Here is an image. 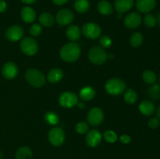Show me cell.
<instances>
[{"instance_id":"obj_1","label":"cell","mask_w":160,"mask_h":159,"mask_svg":"<svg viewBox=\"0 0 160 159\" xmlns=\"http://www.w3.org/2000/svg\"><path fill=\"white\" fill-rule=\"evenodd\" d=\"M81 52V48L78 44L70 42L62 47L59 51V55L64 62H73L79 59Z\"/></svg>"},{"instance_id":"obj_2","label":"cell","mask_w":160,"mask_h":159,"mask_svg":"<svg viewBox=\"0 0 160 159\" xmlns=\"http://www.w3.org/2000/svg\"><path fill=\"white\" fill-rule=\"evenodd\" d=\"M25 78L28 84L33 87L39 88L45 84V76L40 70L36 69H29L25 73Z\"/></svg>"},{"instance_id":"obj_3","label":"cell","mask_w":160,"mask_h":159,"mask_svg":"<svg viewBox=\"0 0 160 159\" xmlns=\"http://www.w3.org/2000/svg\"><path fill=\"white\" fill-rule=\"evenodd\" d=\"M106 92L111 95H120L126 90V84L120 78H112L105 85Z\"/></svg>"},{"instance_id":"obj_4","label":"cell","mask_w":160,"mask_h":159,"mask_svg":"<svg viewBox=\"0 0 160 159\" xmlns=\"http://www.w3.org/2000/svg\"><path fill=\"white\" fill-rule=\"evenodd\" d=\"M108 55L106 54L104 48L102 47L94 46L91 48L88 51V59L92 63L95 65H102L108 59Z\"/></svg>"},{"instance_id":"obj_5","label":"cell","mask_w":160,"mask_h":159,"mask_svg":"<svg viewBox=\"0 0 160 159\" xmlns=\"http://www.w3.org/2000/svg\"><path fill=\"white\" fill-rule=\"evenodd\" d=\"M20 49L26 55L32 56L38 52V45L36 41L31 37H23L20 42Z\"/></svg>"},{"instance_id":"obj_6","label":"cell","mask_w":160,"mask_h":159,"mask_svg":"<svg viewBox=\"0 0 160 159\" xmlns=\"http://www.w3.org/2000/svg\"><path fill=\"white\" fill-rule=\"evenodd\" d=\"M48 138L52 145L59 147L65 141V132L62 128L54 127L48 132Z\"/></svg>"},{"instance_id":"obj_7","label":"cell","mask_w":160,"mask_h":159,"mask_svg":"<svg viewBox=\"0 0 160 159\" xmlns=\"http://www.w3.org/2000/svg\"><path fill=\"white\" fill-rule=\"evenodd\" d=\"M59 103L62 107L70 108L78 104V97L73 92L65 91L59 95Z\"/></svg>"},{"instance_id":"obj_8","label":"cell","mask_w":160,"mask_h":159,"mask_svg":"<svg viewBox=\"0 0 160 159\" xmlns=\"http://www.w3.org/2000/svg\"><path fill=\"white\" fill-rule=\"evenodd\" d=\"M82 32L87 38L97 39L101 36L102 29L97 23L88 22L83 26Z\"/></svg>"},{"instance_id":"obj_9","label":"cell","mask_w":160,"mask_h":159,"mask_svg":"<svg viewBox=\"0 0 160 159\" xmlns=\"http://www.w3.org/2000/svg\"><path fill=\"white\" fill-rule=\"evenodd\" d=\"M88 123L93 126H99L104 119L102 110L98 107L92 108L88 113Z\"/></svg>"},{"instance_id":"obj_10","label":"cell","mask_w":160,"mask_h":159,"mask_svg":"<svg viewBox=\"0 0 160 159\" xmlns=\"http://www.w3.org/2000/svg\"><path fill=\"white\" fill-rule=\"evenodd\" d=\"M74 19V14L70 9H62L59 10L56 13V20L58 24L61 26H66L70 24Z\"/></svg>"},{"instance_id":"obj_11","label":"cell","mask_w":160,"mask_h":159,"mask_svg":"<svg viewBox=\"0 0 160 159\" xmlns=\"http://www.w3.org/2000/svg\"><path fill=\"white\" fill-rule=\"evenodd\" d=\"M23 34H24V31L22 26H18V25H13V26H9L6 30V37L10 41L15 42L20 40L23 37Z\"/></svg>"},{"instance_id":"obj_12","label":"cell","mask_w":160,"mask_h":159,"mask_svg":"<svg viewBox=\"0 0 160 159\" xmlns=\"http://www.w3.org/2000/svg\"><path fill=\"white\" fill-rule=\"evenodd\" d=\"M142 21V17L139 13L135 12H130L124 17L123 23L124 25L129 29H135L138 27Z\"/></svg>"},{"instance_id":"obj_13","label":"cell","mask_w":160,"mask_h":159,"mask_svg":"<svg viewBox=\"0 0 160 159\" xmlns=\"http://www.w3.org/2000/svg\"><path fill=\"white\" fill-rule=\"evenodd\" d=\"M102 134L97 129H92L86 136V143L90 147H96L102 141Z\"/></svg>"},{"instance_id":"obj_14","label":"cell","mask_w":160,"mask_h":159,"mask_svg":"<svg viewBox=\"0 0 160 159\" xmlns=\"http://www.w3.org/2000/svg\"><path fill=\"white\" fill-rule=\"evenodd\" d=\"M2 74L6 80H12L18 74V67L14 62H6L2 67Z\"/></svg>"},{"instance_id":"obj_15","label":"cell","mask_w":160,"mask_h":159,"mask_svg":"<svg viewBox=\"0 0 160 159\" xmlns=\"http://www.w3.org/2000/svg\"><path fill=\"white\" fill-rule=\"evenodd\" d=\"M156 0H136V8L142 13H148L155 9Z\"/></svg>"},{"instance_id":"obj_16","label":"cell","mask_w":160,"mask_h":159,"mask_svg":"<svg viewBox=\"0 0 160 159\" xmlns=\"http://www.w3.org/2000/svg\"><path fill=\"white\" fill-rule=\"evenodd\" d=\"M134 0H115L114 8L117 12L123 13L129 11L134 6Z\"/></svg>"},{"instance_id":"obj_17","label":"cell","mask_w":160,"mask_h":159,"mask_svg":"<svg viewBox=\"0 0 160 159\" xmlns=\"http://www.w3.org/2000/svg\"><path fill=\"white\" fill-rule=\"evenodd\" d=\"M20 17L22 20L27 23H31L35 20L36 12L34 9L30 6H24L21 9L20 12Z\"/></svg>"},{"instance_id":"obj_18","label":"cell","mask_w":160,"mask_h":159,"mask_svg":"<svg viewBox=\"0 0 160 159\" xmlns=\"http://www.w3.org/2000/svg\"><path fill=\"white\" fill-rule=\"evenodd\" d=\"M139 111L144 115L150 116L154 114L155 111H156V107L152 101L145 100V101H142L139 104Z\"/></svg>"},{"instance_id":"obj_19","label":"cell","mask_w":160,"mask_h":159,"mask_svg":"<svg viewBox=\"0 0 160 159\" xmlns=\"http://www.w3.org/2000/svg\"><path fill=\"white\" fill-rule=\"evenodd\" d=\"M97 9L102 15L104 16L110 15L113 11V8L111 3L106 0H101L98 2L97 5Z\"/></svg>"},{"instance_id":"obj_20","label":"cell","mask_w":160,"mask_h":159,"mask_svg":"<svg viewBox=\"0 0 160 159\" xmlns=\"http://www.w3.org/2000/svg\"><path fill=\"white\" fill-rule=\"evenodd\" d=\"M63 76V73L60 69L55 68L50 70L47 74V80L48 82L52 83V84H55L59 81H60L62 79Z\"/></svg>"},{"instance_id":"obj_21","label":"cell","mask_w":160,"mask_h":159,"mask_svg":"<svg viewBox=\"0 0 160 159\" xmlns=\"http://www.w3.org/2000/svg\"><path fill=\"white\" fill-rule=\"evenodd\" d=\"M95 96V90L90 86L84 87L80 90V98L83 101H88L93 99Z\"/></svg>"},{"instance_id":"obj_22","label":"cell","mask_w":160,"mask_h":159,"mask_svg":"<svg viewBox=\"0 0 160 159\" xmlns=\"http://www.w3.org/2000/svg\"><path fill=\"white\" fill-rule=\"evenodd\" d=\"M66 35L69 40L72 41H76L81 37V31L76 25H71L66 31Z\"/></svg>"},{"instance_id":"obj_23","label":"cell","mask_w":160,"mask_h":159,"mask_svg":"<svg viewBox=\"0 0 160 159\" xmlns=\"http://www.w3.org/2000/svg\"><path fill=\"white\" fill-rule=\"evenodd\" d=\"M39 23L41 25L46 27L52 26L55 23V18L49 12H42L38 17Z\"/></svg>"},{"instance_id":"obj_24","label":"cell","mask_w":160,"mask_h":159,"mask_svg":"<svg viewBox=\"0 0 160 159\" xmlns=\"http://www.w3.org/2000/svg\"><path fill=\"white\" fill-rule=\"evenodd\" d=\"M32 151L28 147H21L16 152V159H32Z\"/></svg>"},{"instance_id":"obj_25","label":"cell","mask_w":160,"mask_h":159,"mask_svg":"<svg viewBox=\"0 0 160 159\" xmlns=\"http://www.w3.org/2000/svg\"><path fill=\"white\" fill-rule=\"evenodd\" d=\"M74 9L79 13H84L90 9V2L89 0H76Z\"/></svg>"},{"instance_id":"obj_26","label":"cell","mask_w":160,"mask_h":159,"mask_svg":"<svg viewBox=\"0 0 160 159\" xmlns=\"http://www.w3.org/2000/svg\"><path fill=\"white\" fill-rule=\"evenodd\" d=\"M142 80L147 84H151L152 85V84L156 83L157 76L152 70H145L142 73Z\"/></svg>"},{"instance_id":"obj_27","label":"cell","mask_w":160,"mask_h":159,"mask_svg":"<svg viewBox=\"0 0 160 159\" xmlns=\"http://www.w3.org/2000/svg\"><path fill=\"white\" fill-rule=\"evenodd\" d=\"M45 120L48 124L51 125V126H56V125L59 124V115L54 112H46L45 115Z\"/></svg>"},{"instance_id":"obj_28","label":"cell","mask_w":160,"mask_h":159,"mask_svg":"<svg viewBox=\"0 0 160 159\" xmlns=\"http://www.w3.org/2000/svg\"><path fill=\"white\" fill-rule=\"evenodd\" d=\"M124 101H126L128 104H133L137 101L138 100V94L136 91L133 89H128L126 92L124 93Z\"/></svg>"},{"instance_id":"obj_29","label":"cell","mask_w":160,"mask_h":159,"mask_svg":"<svg viewBox=\"0 0 160 159\" xmlns=\"http://www.w3.org/2000/svg\"><path fill=\"white\" fill-rule=\"evenodd\" d=\"M130 43L134 48H138L143 43V36L140 32H135L131 35Z\"/></svg>"},{"instance_id":"obj_30","label":"cell","mask_w":160,"mask_h":159,"mask_svg":"<svg viewBox=\"0 0 160 159\" xmlns=\"http://www.w3.org/2000/svg\"><path fill=\"white\" fill-rule=\"evenodd\" d=\"M148 93L152 99L157 101L160 98V86L156 84H152V86L148 87Z\"/></svg>"},{"instance_id":"obj_31","label":"cell","mask_w":160,"mask_h":159,"mask_svg":"<svg viewBox=\"0 0 160 159\" xmlns=\"http://www.w3.org/2000/svg\"><path fill=\"white\" fill-rule=\"evenodd\" d=\"M144 24L147 27H154L157 23H156V18L154 15L150 13H147L145 17H144Z\"/></svg>"},{"instance_id":"obj_32","label":"cell","mask_w":160,"mask_h":159,"mask_svg":"<svg viewBox=\"0 0 160 159\" xmlns=\"http://www.w3.org/2000/svg\"><path fill=\"white\" fill-rule=\"evenodd\" d=\"M104 138L108 143H113L117 140V135L114 131L107 130L104 132Z\"/></svg>"},{"instance_id":"obj_33","label":"cell","mask_w":160,"mask_h":159,"mask_svg":"<svg viewBox=\"0 0 160 159\" xmlns=\"http://www.w3.org/2000/svg\"><path fill=\"white\" fill-rule=\"evenodd\" d=\"M42 31V25L38 24V23H34V24L31 25V26L30 27L29 33L31 36L33 37H37L41 34Z\"/></svg>"},{"instance_id":"obj_34","label":"cell","mask_w":160,"mask_h":159,"mask_svg":"<svg viewBox=\"0 0 160 159\" xmlns=\"http://www.w3.org/2000/svg\"><path fill=\"white\" fill-rule=\"evenodd\" d=\"M75 129H76L77 132H78V133L85 134L88 131L89 127L88 125L85 122H80V123H77L76 126H75Z\"/></svg>"},{"instance_id":"obj_35","label":"cell","mask_w":160,"mask_h":159,"mask_svg":"<svg viewBox=\"0 0 160 159\" xmlns=\"http://www.w3.org/2000/svg\"><path fill=\"white\" fill-rule=\"evenodd\" d=\"M99 42L102 48H109L112 45V39L108 35L102 36L100 37Z\"/></svg>"},{"instance_id":"obj_36","label":"cell","mask_w":160,"mask_h":159,"mask_svg":"<svg viewBox=\"0 0 160 159\" xmlns=\"http://www.w3.org/2000/svg\"><path fill=\"white\" fill-rule=\"evenodd\" d=\"M160 125V121L157 117H153L151 118L148 121V126H149L151 129H156Z\"/></svg>"},{"instance_id":"obj_37","label":"cell","mask_w":160,"mask_h":159,"mask_svg":"<svg viewBox=\"0 0 160 159\" xmlns=\"http://www.w3.org/2000/svg\"><path fill=\"white\" fill-rule=\"evenodd\" d=\"M120 141H121L123 143H125V144H127V143H129L131 140V137L128 135H127V134H123V135L120 136Z\"/></svg>"},{"instance_id":"obj_38","label":"cell","mask_w":160,"mask_h":159,"mask_svg":"<svg viewBox=\"0 0 160 159\" xmlns=\"http://www.w3.org/2000/svg\"><path fill=\"white\" fill-rule=\"evenodd\" d=\"M7 9V4L4 0H0V12H4Z\"/></svg>"},{"instance_id":"obj_39","label":"cell","mask_w":160,"mask_h":159,"mask_svg":"<svg viewBox=\"0 0 160 159\" xmlns=\"http://www.w3.org/2000/svg\"><path fill=\"white\" fill-rule=\"evenodd\" d=\"M70 0H52L53 4L56 5V6H62L67 3Z\"/></svg>"},{"instance_id":"obj_40","label":"cell","mask_w":160,"mask_h":159,"mask_svg":"<svg viewBox=\"0 0 160 159\" xmlns=\"http://www.w3.org/2000/svg\"><path fill=\"white\" fill-rule=\"evenodd\" d=\"M20 1H21L23 3H24V4L31 5L35 2L36 0H20Z\"/></svg>"},{"instance_id":"obj_41","label":"cell","mask_w":160,"mask_h":159,"mask_svg":"<svg viewBox=\"0 0 160 159\" xmlns=\"http://www.w3.org/2000/svg\"><path fill=\"white\" fill-rule=\"evenodd\" d=\"M156 18V23H158V24H159L160 26V12L157 13Z\"/></svg>"},{"instance_id":"obj_42","label":"cell","mask_w":160,"mask_h":159,"mask_svg":"<svg viewBox=\"0 0 160 159\" xmlns=\"http://www.w3.org/2000/svg\"><path fill=\"white\" fill-rule=\"evenodd\" d=\"M77 105L78 106V108H81V109L84 108V107H85L84 104V103H82V102H78Z\"/></svg>"},{"instance_id":"obj_43","label":"cell","mask_w":160,"mask_h":159,"mask_svg":"<svg viewBox=\"0 0 160 159\" xmlns=\"http://www.w3.org/2000/svg\"><path fill=\"white\" fill-rule=\"evenodd\" d=\"M156 116L160 120V105L158 107L157 110H156Z\"/></svg>"},{"instance_id":"obj_44","label":"cell","mask_w":160,"mask_h":159,"mask_svg":"<svg viewBox=\"0 0 160 159\" xmlns=\"http://www.w3.org/2000/svg\"><path fill=\"white\" fill-rule=\"evenodd\" d=\"M108 59H113V57H114V55H113V54H109V55H108Z\"/></svg>"},{"instance_id":"obj_45","label":"cell","mask_w":160,"mask_h":159,"mask_svg":"<svg viewBox=\"0 0 160 159\" xmlns=\"http://www.w3.org/2000/svg\"><path fill=\"white\" fill-rule=\"evenodd\" d=\"M2 158V154H1V152H0V159Z\"/></svg>"},{"instance_id":"obj_46","label":"cell","mask_w":160,"mask_h":159,"mask_svg":"<svg viewBox=\"0 0 160 159\" xmlns=\"http://www.w3.org/2000/svg\"><path fill=\"white\" fill-rule=\"evenodd\" d=\"M159 81H160V75H159Z\"/></svg>"}]
</instances>
